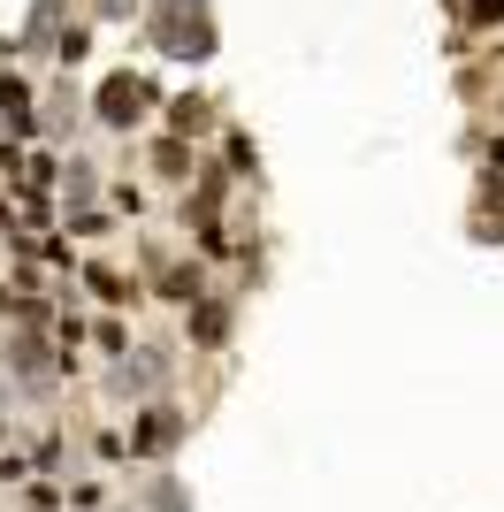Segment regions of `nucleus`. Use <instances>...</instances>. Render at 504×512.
I'll return each instance as SVG.
<instances>
[{
    "label": "nucleus",
    "mask_w": 504,
    "mask_h": 512,
    "mask_svg": "<svg viewBox=\"0 0 504 512\" xmlns=\"http://www.w3.org/2000/svg\"><path fill=\"white\" fill-rule=\"evenodd\" d=\"M138 100H146V85H138V77H107V85H100V123L130 130V123H138V115H146V107H138Z\"/></svg>",
    "instance_id": "1"
},
{
    "label": "nucleus",
    "mask_w": 504,
    "mask_h": 512,
    "mask_svg": "<svg viewBox=\"0 0 504 512\" xmlns=\"http://www.w3.org/2000/svg\"><path fill=\"white\" fill-rule=\"evenodd\" d=\"M0 115H8V123H16V130L31 123V92H23L16 77H8V85H0Z\"/></svg>",
    "instance_id": "2"
},
{
    "label": "nucleus",
    "mask_w": 504,
    "mask_h": 512,
    "mask_svg": "<svg viewBox=\"0 0 504 512\" xmlns=\"http://www.w3.org/2000/svg\"><path fill=\"white\" fill-rule=\"evenodd\" d=\"M168 123L184 130V138H191V130H207V100H176V107H168Z\"/></svg>",
    "instance_id": "3"
},
{
    "label": "nucleus",
    "mask_w": 504,
    "mask_h": 512,
    "mask_svg": "<svg viewBox=\"0 0 504 512\" xmlns=\"http://www.w3.org/2000/svg\"><path fill=\"white\" fill-rule=\"evenodd\" d=\"M161 444H176V421H168V413H153V421L138 428V451H161Z\"/></svg>",
    "instance_id": "4"
},
{
    "label": "nucleus",
    "mask_w": 504,
    "mask_h": 512,
    "mask_svg": "<svg viewBox=\"0 0 504 512\" xmlns=\"http://www.w3.org/2000/svg\"><path fill=\"white\" fill-rule=\"evenodd\" d=\"M474 23H504V0H474Z\"/></svg>",
    "instance_id": "5"
},
{
    "label": "nucleus",
    "mask_w": 504,
    "mask_h": 512,
    "mask_svg": "<svg viewBox=\"0 0 504 512\" xmlns=\"http://www.w3.org/2000/svg\"><path fill=\"white\" fill-rule=\"evenodd\" d=\"M489 153H497V161H504V138H497V146H489Z\"/></svg>",
    "instance_id": "6"
}]
</instances>
